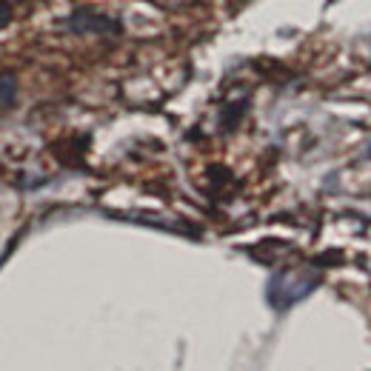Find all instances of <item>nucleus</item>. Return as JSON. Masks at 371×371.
<instances>
[{"instance_id":"nucleus-1","label":"nucleus","mask_w":371,"mask_h":371,"mask_svg":"<svg viewBox=\"0 0 371 371\" xmlns=\"http://www.w3.org/2000/svg\"><path fill=\"white\" fill-rule=\"evenodd\" d=\"M69 26H71V32H78V35H92V32H112V35H117L120 32V23H114V20H109L106 15H95V12H74L71 18H69Z\"/></svg>"},{"instance_id":"nucleus-3","label":"nucleus","mask_w":371,"mask_h":371,"mask_svg":"<svg viewBox=\"0 0 371 371\" xmlns=\"http://www.w3.org/2000/svg\"><path fill=\"white\" fill-rule=\"evenodd\" d=\"M12 20V6H9V0H0V26H6Z\"/></svg>"},{"instance_id":"nucleus-2","label":"nucleus","mask_w":371,"mask_h":371,"mask_svg":"<svg viewBox=\"0 0 371 371\" xmlns=\"http://www.w3.org/2000/svg\"><path fill=\"white\" fill-rule=\"evenodd\" d=\"M15 98H18V81H15V74L4 71V74H0V109L12 106Z\"/></svg>"}]
</instances>
